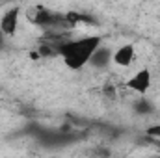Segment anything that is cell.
Listing matches in <instances>:
<instances>
[{
  "mask_svg": "<svg viewBox=\"0 0 160 158\" xmlns=\"http://www.w3.org/2000/svg\"><path fill=\"white\" fill-rule=\"evenodd\" d=\"M125 86L130 91L138 93V95H145L151 89V86H153V73L147 67H142V69H138L136 73H132L127 78V84Z\"/></svg>",
  "mask_w": 160,
  "mask_h": 158,
  "instance_id": "277c9868",
  "label": "cell"
},
{
  "mask_svg": "<svg viewBox=\"0 0 160 158\" xmlns=\"http://www.w3.org/2000/svg\"><path fill=\"white\" fill-rule=\"evenodd\" d=\"M112 52H114V50H110L108 47L101 45V47L95 50V54L91 56L89 65H93V67H97V69H102V67L110 65V63H112Z\"/></svg>",
  "mask_w": 160,
  "mask_h": 158,
  "instance_id": "8992f818",
  "label": "cell"
},
{
  "mask_svg": "<svg viewBox=\"0 0 160 158\" xmlns=\"http://www.w3.org/2000/svg\"><path fill=\"white\" fill-rule=\"evenodd\" d=\"M134 58H136V47L132 43H125L112 52V63L118 67H123V69L130 67Z\"/></svg>",
  "mask_w": 160,
  "mask_h": 158,
  "instance_id": "5b68a950",
  "label": "cell"
},
{
  "mask_svg": "<svg viewBox=\"0 0 160 158\" xmlns=\"http://www.w3.org/2000/svg\"><path fill=\"white\" fill-rule=\"evenodd\" d=\"M101 45H102L101 36H82V37L58 43L56 52L60 54V58L71 71H80L86 65H89L91 56Z\"/></svg>",
  "mask_w": 160,
  "mask_h": 158,
  "instance_id": "6da1fadb",
  "label": "cell"
},
{
  "mask_svg": "<svg viewBox=\"0 0 160 158\" xmlns=\"http://www.w3.org/2000/svg\"><path fill=\"white\" fill-rule=\"evenodd\" d=\"M102 91H104V95L110 97V99H116V97H118V91H116V87H114L112 84H106V86L102 87Z\"/></svg>",
  "mask_w": 160,
  "mask_h": 158,
  "instance_id": "ba28073f",
  "label": "cell"
},
{
  "mask_svg": "<svg viewBox=\"0 0 160 158\" xmlns=\"http://www.w3.org/2000/svg\"><path fill=\"white\" fill-rule=\"evenodd\" d=\"M24 17H26V21H28L30 24L43 26V28H47V26H54V24H58V21H60V17H58L54 11H50L48 7L39 6V4L30 6V7L26 9Z\"/></svg>",
  "mask_w": 160,
  "mask_h": 158,
  "instance_id": "7a4b0ae2",
  "label": "cell"
},
{
  "mask_svg": "<svg viewBox=\"0 0 160 158\" xmlns=\"http://www.w3.org/2000/svg\"><path fill=\"white\" fill-rule=\"evenodd\" d=\"M145 134H147L149 138H160V125H151V126L145 130Z\"/></svg>",
  "mask_w": 160,
  "mask_h": 158,
  "instance_id": "52a82bcc",
  "label": "cell"
},
{
  "mask_svg": "<svg viewBox=\"0 0 160 158\" xmlns=\"http://www.w3.org/2000/svg\"><path fill=\"white\" fill-rule=\"evenodd\" d=\"M21 26V7L11 6L2 11L0 15V32L4 37H15Z\"/></svg>",
  "mask_w": 160,
  "mask_h": 158,
  "instance_id": "3957f363",
  "label": "cell"
},
{
  "mask_svg": "<svg viewBox=\"0 0 160 158\" xmlns=\"http://www.w3.org/2000/svg\"><path fill=\"white\" fill-rule=\"evenodd\" d=\"M4 39H6V37H4V36H2V32H0V43H2Z\"/></svg>",
  "mask_w": 160,
  "mask_h": 158,
  "instance_id": "9c48e42d",
  "label": "cell"
}]
</instances>
